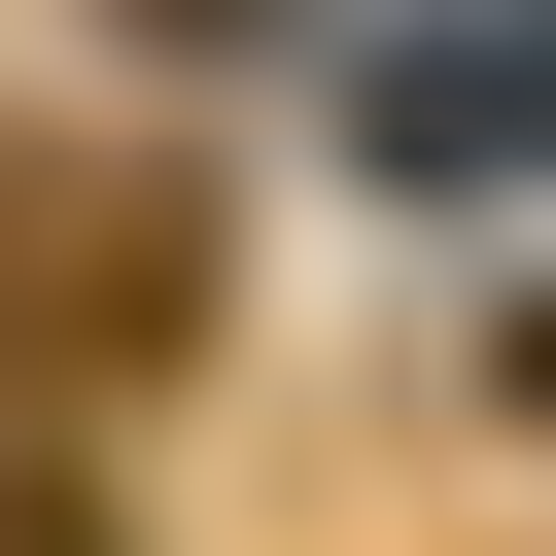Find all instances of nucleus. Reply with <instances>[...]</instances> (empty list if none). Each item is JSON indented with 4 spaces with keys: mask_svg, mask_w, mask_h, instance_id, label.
<instances>
[{
    "mask_svg": "<svg viewBox=\"0 0 556 556\" xmlns=\"http://www.w3.org/2000/svg\"><path fill=\"white\" fill-rule=\"evenodd\" d=\"M0 348L35 382H174L208 348V208L104 174V139H0Z\"/></svg>",
    "mask_w": 556,
    "mask_h": 556,
    "instance_id": "f257e3e1",
    "label": "nucleus"
},
{
    "mask_svg": "<svg viewBox=\"0 0 556 556\" xmlns=\"http://www.w3.org/2000/svg\"><path fill=\"white\" fill-rule=\"evenodd\" d=\"M139 35H278V0H139Z\"/></svg>",
    "mask_w": 556,
    "mask_h": 556,
    "instance_id": "7ed1b4c3",
    "label": "nucleus"
},
{
    "mask_svg": "<svg viewBox=\"0 0 556 556\" xmlns=\"http://www.w3.org/2000/svg\"><path fill=\"white\" fill-rule=\"evenodd\" d=\"M382 139L417 174H556V0L521 35H382Z\"/></svg>",
    "mask_w": 556,
    "mask_h": 556,
    "instance_id": "f03ea898",
    "label": "nucleus"
}]
</instances>
